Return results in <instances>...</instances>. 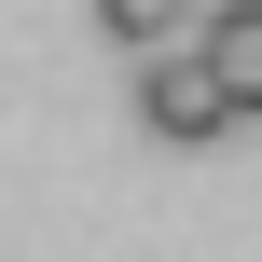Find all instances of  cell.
Here are the masks:
<instances>
[{"mask_svg": "<svg viewBox=\"0 0 262 262\" xmlns=\"http://www.w3.org/2000/svg\"><path fill=\"white\" fill-rule=\"evenodd\" d=\"M138 124H152V138H221V124H249V111L221 97L207 55H138Z\"/></svg>", "mask_w": 262, "mask_h": 262, "instance_id": "6da1fadb", "label": "cell"}, {"mask_svg": "<svg viewBox=\"0 0 262 262\" xmlns=\"http://www.w3.org/2000/svg\"><path fill=\"white\" fill-rule=\"evenodd\" d=\"M207 69H221L235 111H262V0H221L207 14Z\"/></svg>", "mask_w": 262, "mask_h": 262, "instance_id": "7a4b0ae2", "label": "cell"}, {"mask_svg": "<svg viewBox=\"0 0 262 262\" xmlns=\"http://www.w3.org/2000/svg\"><path fill=\"white\" fill-rule=\"evenodd\" d=\"M180 14H193V0H97V28H111V41H138V55H166V28H180Z\"/></svg>", "mask_w": 262, "mask_h": 262, "instance_id": "3957f363", "label": "cell"}]
</instances>
